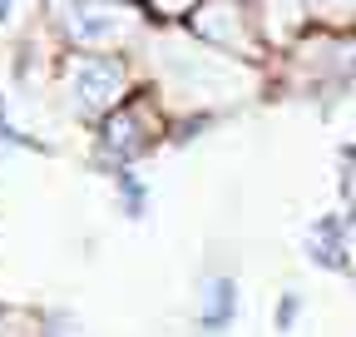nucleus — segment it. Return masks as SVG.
<instances>
[{"label": "nucleus", "instance_id": "f257e3e1", "mask_svg": "<svg viewBox=\"0 0 356 337\" xmlns=\"http://www.w3.org/2000/svg\"><path fill=\"white\" fill-rule=\"evenodd\" d=\"M228 313H233V283L218 278V283H213V308L203 313V327H213V332L228 327Z\"/></svg>", "mask_w": 356, "mask_h": 337}, {"label": "nucleus", "instance_id": "f03ea898", "mask_svg": "<svg viewBox=\"0 0 356 337\" xmlns=\"http://www.w3.org/2000/svg\"><path fill=\"white\" fill-rule=\"evenodd\" d=\"M292 318H297V298H287V303H282V313H277V327H292Z\"/></svg>", "mask_w": 356, "mask_h": 337}, {"label": "nucleus", "instance_id": "7ed1b4c3", "mask_svg": "<svg viewBox=\"0 0 356 337\" xmlns=\"http://www.w3.org/2000/svg\"><path fill=\"white\" fill-rule=\"evenodd\" d=\"M6 10H10V0H0V20H6Z\"/></svg>", "mask_w": 356, "mask_h": 337}]
</instances>
